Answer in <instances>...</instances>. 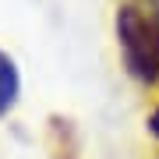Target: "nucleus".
Listing matches in <instances>:
<instances>
[{
  "label": "nucleus",
  "mask_w": 159,
  "mask_h": 159,
  "mask_svg": "<svg viewBox=\"0 0 159 159\" xmlns=\"http://www.w3.org/2000/svg\"><path fill=\"white\" fill-rule=\"evenodd\" d=\"M117 39L124 64L138 81L159 78V18L138 4H124L117 14Z\"/></svg>",
  "instance_id": "1"
},
{
  "label": "nucleus",
  "mask_w": 159,
  "mask_h": 159,
  "mask_svg": "<svg viewBox=\"0 0 159 159\" xmlns=\"http://www.w3.org/2000/svg\"><path fill=\"white\" fill-rule=\"evenodd\" d=\"M18 89H21V81H18V67H14V60L0 50V117L18 102Z\"/></svg>",
  "instance_id": "2"
},
{
  "label": "nucleus",
  "mask_w": 159,
  "mask_h": 159,
  "mask_svg": "<svg viewBox=\"0 0 159 159\" xmlns=\"http://www.w3.org/2000/svg\"><path fill=\"white\" fill-rule=\"evenodd\" d=\"M148 127H152V134H159V106H156V113L148 117Z\"/></svg>",
  "instance_id": "3"
}]
</instances>
